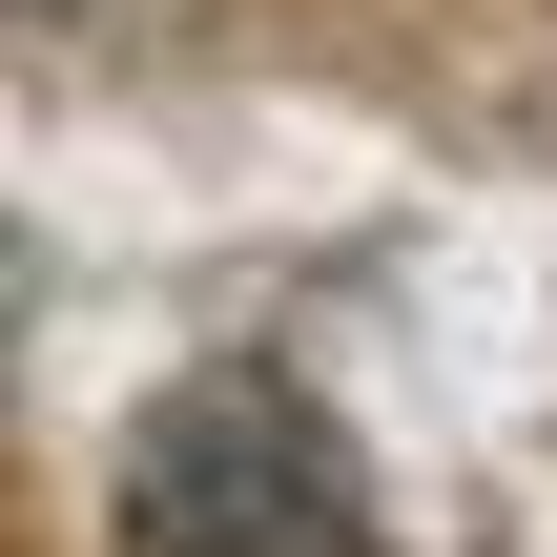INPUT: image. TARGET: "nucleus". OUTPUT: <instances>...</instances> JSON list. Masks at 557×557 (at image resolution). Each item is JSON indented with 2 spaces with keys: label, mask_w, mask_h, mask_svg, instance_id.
Segmentation results:
<instances>
[{
  "label": "nucleus",
  "mask_w": 557,
  "mask_h": 557,
  "mask_svg": "<svg viewBox=\"0 0 557 557\" xmlns=\"http://www.w3.org/2000/svg\"><path fill=\"white\" fill-rule=\"evenodd\" d=\"M145 557H393L372 537V496H351V455L269 393V372H207L165 434H145Z\"/></svg>",
  "instance_id": "obj_1"
}]
</instances>
